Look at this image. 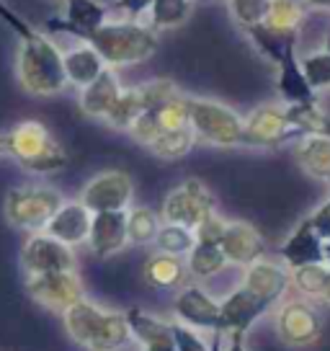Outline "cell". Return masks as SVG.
Instances as JSON below:
<instances>
[{"label": "cell", "instance_id": "cell-18", "mask_svg": "<svg viewBox=\"0 0 330 351\" xmlns=\"http://www.w3.org/2000/svg\"><path fill=\"white\" fill-rule=\"evenodd\" d=\"M279 256L286 269H297L305 263H325V241L315 232L309 217H305L289 232V238L279 248Z\"/></svg>", "mask_w": 330, "mask_h": 351}, {"label": "cell", "instance_id": "cell-12", "mask_svg": "<svg viewBox=\"0 0 330 351\" xmlns=\"http://www.w3.org/2000/svg\"><path fill=\"white\" fill-rule=\"evenodd\" d=\"M276 333L289 346H312L322 336L318 310L302 300H289L276 313Z\"/></svg>", "mask_w": 330, "mask_h": 351}, {"label": "cell", "instance_id": "cell-2", "mask_svg": "<svg viewBox=\"0 0 330 351\" xmlns=\"http://www.w3.org/2000/svg\"><path fill=\"white\" fill-rule=\"evenodd\" d=\"M88 42L99 49L106 67H114V70L147 62L160 47L155 29L140 21H127V19L106 21L101 29L93 32Z\"/></svg>", "mask_w": 330, "mask_h": 351}, {"label": "cell", "instance_id": "cell-22", "mask_svg": "<svg viewBox=\"0 0 330 351\" xmlns=\"http://www.w3.org/2000/svg\"><path fill=\"white\" fill-rule=\"evenodd\" d=\"M62 65H65L67 83L75 88H86L106 70L103 57L90 42H77L75 47L62 52Z\"/></svg>", "mask_w": 330, "mask_h": 351}, {"label": "cell", "instance_id": "cell-5", "mask_svg": "<svg viewBox=\"0 0 330 351\" xmlns=\"http://www.w3.org/2000/svg\"><path fill=\"white\" fill-rule=\"evenodd\" d=\"M62 202H65L62 194L52 186H13L5 194L3 212L13 228L39 232L45 230Z\"/></svg>", "mask_w": 330, "mask_h": 351}, {"label": "cell", "instance_id": "cell-4", "mask_svg": "<svg viewBox=\"0 0 330 351\" xmlns=\"http://www.w3.org/2000/svg\"><path fill=\"white\" fill-rule=\"evenodd\" d=\"M188 127L196 140L214 147H240L242 117L227 104L204 96H188Z\"/></svg>", "mask_w": 330, "mask_h": 351}, {"label": "cell", "instance_id": "cell-9", "mask_svg": "<svg viewBox=\"0 0 330 351\" xmlns=\"http://www.w3.org/2000/svg\"><path fill=\"white\" fill-rule=\"evenodd\" d=\"M134 199V181L124 171H101L80 191V202L90 212H114L129 209Z\"/></svg>", "mask_w": 330, "mask_h": 351}, {"label": "cell", "instance_id": "cell-39", "mask_svg": "<svg viewBox=\"0 0 330 351\" xmlns=\"http://www.w3.org/2000/svg\"><path fill=\"white\" fill-rule=\"evenodd\" d=\"M137 90H140V101H142L144 111L157 109L160 104H165L168 99H173V96L181 93V88H178L173 80H168V77L147 80V83H142V86H137Z\"/></svg>", "mask_w": 330, "mask_h": 351}, {"label": "cell", "instance_id": "cell-48", "mask_svg": "<svg viewBox=\"0 0 330 351\" xmlns=\"http://www.w3.org/2000/svg\"><path fill=\"white\" fill-rule=\"evenodd\" d=\"M307 8H320V11H330V0H305Z\"/></svg>", "mask_w": 330, "mask_h": 351}, {"label": "cell", "instance_id": "cell-54", "mask_svg": "<svg viewBox=\"0 0 330 351\" xmlns=\"http://www.w3.org/2000/svg\"><path fill=\"white\" fill-rule=\"evenodd\" d=\"M297 3H305V0H297Z\"/></svg>", "mask_w": 330, "mask_h": 351}, {"label": "cell", "instance_id": "cell-52", "mask_svg": "<svg viewBox=\"0 0 330 351\" xmlns=\"http://www.w3.org/2000/svg\"><path fill=\"white\" fill-rule=\"evenodd\" d=\"M325 263L330 266V241H325Z\"/></svg>", "mask_w": 330, "mask_h": 351}, {"label": "cell", "instance_id": "cell-7", "mask_svg": "<svg viewBox=\"0 0 330 351\" xmlns=\"http://www.w3.org/2000/svg\"><path fill=\"white\" fill-rule=\"evenodd\" d=\"M289 140H299V132L286 121L284 104L258 106L242 119V145L248 147H279Z\"/></svg>", "mask_w": 330, "mask_h": 351}, {"label": "cell", "instance_id": "cell-26", "mask_svg": "<svg viewBox=\"0 0 330 351\" xmlns=\"http://www.w3.org/2000/svg\"><path fill=\"white\" fill-rule=\"evenodd\" d=\"M127 320H129L132 341H137L142 349L157 346V343H170V341H173V323L157 318V315L147 313L142 307H129V310H127Z\"/></svg>", "mask_w": 330, "mask_h": 351}, {"label": "cell", "instance_id": "cell-16", "mask_svg": "<svg viewBox=\"0 0 330 351\" xmlns=\"http://www.w3.org/2000/svg\"><path fill=\"white\" fill-rule=\"evenodd\" d=\"M292 285V271L276 261H268V258H258V261L248 263L245 266V276H242V287L251 289L255 297H261L264 302L274 307L284 292Z\"/></svg>", "mask_w": 330, "mask_h": 351}, {"label": "cell", "instance_id": "cell-47", "mask_svg": "<svg viewBox=\"0 0 330 351\" xmlns=\"http://www.w3.org/2000/svg\"><path fill=\"white\" fill-rule=\"evenodd\" d=\"M225 351H248L245 349V333H230V343Z\"/></svg>", "mask_w": 330, "mask_h": 351}, {"label": "cell", "instance_id": "cell-50", "mask_svg": "<svg viewBox=\"0 0 330 351\" xmlns=\"http://www.w3.org/2000/svg\"><path fill=\"white\" fill-rule=\"evenodd\" d=\"M320 300H322V302H325V305L330 307V269H328V279H325V289H322Z\"/></svg>", "mask_w": 330, "mask_h": 351}, {"label": "cell", "instance_id": "cell-51", "mask_svg": "<svg viewBox=\"0 0 330 351\" xmlns=\"http://www.w3.org/2000/svg\"><path fill=\"white\" fill-rule=\"evenodd\" d=\"M0 155H8V145H5V134H0Z\"/></svg>", "mask_w": 330, "mask_h": 351}, {"label": "cell", "instance_id": "cell-25", "mask_svg": "<svg viewBox=\"0 0 330 351\" xmlns=\"http://www.w3.org/2000/svg\"><path fill=\"white\" fill-rule=\"evenodd\" d=\"M186 261L181 256H170L163 251L150 256L144 263V282L155 289H178L186 282Z\"/></svg>", "mask_w": 330, "mask_h": 351}, {"label": "cell", "instance_id": "cell-35", "mask_svg": "<svg viewBox=\"0 0 330 351\" xmlns=\"http://www.w3.org/2000/svg\"><path fill=\"white\" fill-rule=\"evenodd\" d=\"M194 243H196V232L186 225H176V222H163L157 235H155V248L157 251L181 256V258H186L188 251L194 248Z\"/></svg>", "mask_w": 330, "mask_h": 351}, {"label": "cell", "instance_id": "cell-29", "mask_svg": "<svg viewBox=\"0 0 330 351\" xmlns=\"http://www.w3.org/2000/svg\"><path fill=\"white\" fill-rule=\"evenodd\" d=\"M286 121L292 124V130L299 132V137L307 134H330V117L320 109L318 101L307 104H284Z\"/></svg>", "mask_w": 330, "mask_h": 351}, {"label": "cell", "instance_id": "cell-46", "mask_svg": "<svg viewBox=\"0 0 330 351\" xmlns=\"http://www.w3.org/2000/svg\"><path fill=\"white\" fill-rule=\"evenodd\" d=\"M309 222L322 241H330V199H325L312 215H309Z\"/></svg>", "mask_w": 330, "mask_h": 351}, {"label": "cell", "instance_id": "cell-21", "mask_svg": "<svg viewBox=\"0 0 330 351\" xmlns=\"http://www.w3.org/2000/svg\"><path fill=\"white\" fill-rule=\"evenodd\" d=\"M121 80L116 77L114 67H106L93 83H88L86 88H80V111L88 117V119L103 121L106 114L111 111L114 101L119 99L121 93Z\"/></svg>", "mask_w": 330, "mask_h": 351}, {"label": "cell", "instance_id": "cell-34", "mask_svg": "<svg viewBox=\"0 0 330 351\" xmlns=\"http://www.w3.org/2000/svg\"><path fill=\"white\" fill-rule=\"evenodd\" d=\"M305 8L307 5L297 3V0H271V8H268V16H266L264 23H268L276 32L297 36L302 19H305Z\"/></svg>", "mask_w": 330, "mask_h": 351}, {"label": "cell", "instance_id": "cell-10", "mask_svg": "<svg viewBox=\"0 0 330 351\" xmlns=\"http://www.w3.org/2000/svg\"><path fill=\"white\" fill-rule=\"evenodd\" d=\"M21 266L26 274H49V271H75V253L70 245L52 238L49 232H31L21 248Z\"/></svg>", "mask_w": 330, "mask_h": 351}, {"label": "cell", "instance_id": "cell-27", "mask_svg": "<svg viewBox=\"0 0 330 351\" xmlns=\"http://www.w3.org/2000/svg\"><path fill=\"white\" fill-rule=\"evenodd\" d=\"M101 315H103V307L93 305L90 300H77L75 305H70L62 313V323H65V330L67 336L75 341L77 346H83L86 349V343L90 341L93 336V330L99 326Z\"/></svg>", "mask_w": 330, "mask_h": 351}, {"label": "cell", "instance_id": "cell-6", "mask_svg": "<svg viewBox=\"0 0 330 351\" xmlns=\"http://www.w3.org/2000/svg\"><path fill=\"white\" fill-rule=\"evenodd\" d=\"M212 212H217V209H214V197H212L210 189L204 186L199 178H186L173 191H168L163 209H160V219L186 225L191 230H196Z\"/></svg>", "mask_w": 330, "mask_h": 351}, {"label": "cell", "instance_id": "cell-14", "mask_svg": "<svg viewBox=\"0 0 330 351\" xmlns=\"http://www.w3.org/2000/svg\"><path fill=\"white\" fill-rule=\"evenodd\" d=\"M271 310L268 302L255 297L251 289L238 287L220 302V330L217 333H248L258 318Z\"/></svg>", "mask_w": 330, "mask_h": 351}, {"label": "cell", "instance_id": "cell-24", "mask_svg": "<svg viewBox=\"0 0 330 351\" xmlns=\"http://www.w3.org/2000/svg\"><path fill=\"white\" fill-rule=\"evenodd\" d=\"M299 168L309 176L330 184V134H307L299 137L294 147Z\"/></svg>", "mask_w": 330, "mask_h": 351}, {"label": "cell", "instance_id": "cell-17", "mask_svg": "<svg viewBox=\"0 0 330 351\" xmlns=\"http://www.w3.org/2000/svg\"><path fill=\"white\" fill-rule=\"evenodd\" d=\"M90 219H93V212L80 199L77 202H62L60 209L52 215V219L47 222L45 232H49L52 238L62 241L70 248H75V245H83L88 241Z\"/></svg>", "mask_w": 330, "mask_h": 351}, {"label": "cell", "instance_id": "cell-20", "mask_svg": "<svg viewBox=\"0 0 330 351\" xmlns=\"http://www.w3.org/2000/svg\"><path fill=\"white\" fill-rule=\"evenodd\" d=\"M279 77H276V90L281 104H307V101H318V90L309 86L305 73H302V62L297 57V44H292L284 52L281 62H279Z\"/></svg>", "mask_w": 330, "mask_h": 351}, {"label": "cell", "instance_id": "cell-33", "mask_svg": "<svg viewBox=\"0 0 330 351\" xmlns=\"http://www.w3.org/2000/svg\"><path fill=\"white\" fill-rule=\"evenodd\" d=\"M196 134L191 127H183V130H173V132H163L157 140L153 143L150 153L160 160H181L191 153V147L196 145Z\"/></svg>", "mask_w": 330, "mask_h": 351}, {"label": "cell", "instance_id": "cell-43", "mask_svg": "<svg viewBox=\"0 0 330 351\" xmlns=\"http://www.w3.org/2000/svg\"><path fill=\"white\" fill-rule=\"evenodd\" d=\"M173 339H176L178 351H212L207 346V341L201 339L199 330L188 328V326L178 323V320H173Z\"/></svg>", "mask_w": 330, "mask_h": 351}, {"label": "cell", "instance_id": "cell-53", "mask_svg": "<svg viewBox=\"0 0 330 351\" xmlns=\"http://www.w3.org/2000/svg\"><path fill=\"white\" fill-rule=\"evenodd\" d=\"M325 49H330V29H328V39H325Z\"/></svg>", "mask_w": 330, "mask_h": 351}, {"label": "cell", "instance_id": "cell-36", "mask_svg": "<svg viewBox=\"0 0 330 351\" xmlns=\"http://www.w3.org/2000/svg\"><path fill=\"white\" fill-rule=\"evenodd\" d=\"M142 101H140V90H137V86L132 88H121L119 99L114 101V106H111V111L106 114V124H109L111 130H121L127 132L129 127H132V121L142 114Z\"/></svg>", "mask_w": 330, "mask_h": 351}, {"label": "cell", "instance_id": "cell-45", "mask_svg": "<svg viewBox=\"0 0 330 351\" xmlns=\"http://www.w3.org/2000/svg\"><path fill=\"white\" fill-rule=\"evenodd\" d=\"M150 5H153V0H114V8L127 21H140L144 13H150Z\"/></svg>", "mask_w": 330, "mask_h": 351}, {"label": "cell", "instance_id": "cell-49", "mask_svg": "<svg viewBox=\"0 0 330 351\" xmlns=\"http://www.w3.org/2000/svg\"><path fill=\"white\" fill-rule=\"evenodd\" d=\"M142 351H178L176 349V339L170 341V343H157V346H147V349Z\"/></svg>", "mask_w": 330, "mask_h": 351}, {"label": "cell", "instance_id": "cell-1", "mask_svg": "<svg viewBox=\"0 0 330 351\" xmlns=\"http://www.w3.org/2000/svg\"><path fill=\"white\" fill-rule=\"evenodd\" d=\"M0 21L8 23L21 39L18 57H16V77L23 90L39 99L62 93L70 83H67L60 47L49 36L34 32L29 23H23L3 0H0Z\"/></svg>", "mask_w": 330, "mask_h": 351}, {"label": "cell", "instance_id": "cell-41", "mask_svg": "<svg viewBox=\"0 0 330 351\" xmlns=\"http://www.w3.org/2000/svg\"><path fill=\"white\" fill-rule=\"evenodd\" d=\"M268 8H271V0H230L232 19L240 23L242 29L264 23Z\"/></svg>", "mask_w": 330, "mask_h": 351}, {"label": "cell", "instance_id": "cell-42", "mask_svg": "<svg viewBox=\"0 0 330 351\" xmlns=\"http://www.w3.org/2000/svg\"><path fill=\"white\" fill-rule=\"evenodd\" d=\"M129 134H132L134 143H140L142 147H153V143L163 134V130H160V124H157V119H155L153 111H142L137 119L132 121V127H129Z\"/></svg>", "mask_w": 330, "mask_h": 351}, {"label": "cell", "instance_id": "cell-44", "mask_svg": "<svg viewBox=\"0 0 330 351\" xmlns=\"http://www.w3.org/2000/svg\"><path fill=\"white\" fill-rule=\"evenodd\" d=\"M225 228H227V219H222L217 212H212L210 217L204 219V222H201V225H199L194 232H196V241H214V243H220Z\"/></svg>", "mask_w": 330, "mask_h": 351}, {"label": "cell", "instance_id": "cell-38", "mask_svg": "<svg viewBox=\"0 0 330 351\" xmlns=\"http://www.w3.org/2000/svg\"><path fill=\"white\" fill-rule=\"evenodd\" d=\"M153 114L163 132L183 130V127H188V96L178 93V96L168 99L165 104H160L157 109H153Z\"/></svg>", "mask_w": 330, "mask_h": 351}, {"label": "cell", "instance_id": "cell-15", "mask_svg": "<svg viewBox=\"0 0 330 351\" xmlns=\"http://www.w3.org/2000/svg\"><path fill=\"white\" fill-rule=\"evenodd\" d=\"M86 245L99 258H111V256L124 251L129 245V241H127V209L93 212Z\"/></svg>", "mask_w": 330, "mask_h": 351}, {"label": "cell", "instance_id": "cell-30", "mask_svg": "<svg viewBox=\"0 0 330 351\" xmlns=\"http://www.w3.org/2000/svg\"><path fill=\"white\" fill-rule=\"evenodd\" d=\"M245 34H248V39H251V44H253L255 49H258L268 62H274V65L281 62V57H284V52L292 47V44H297V36H289V34L276 32V29H271L268 23L248 26Z\"/></svg>", "mask_w": 330, "mask_h": 351}, {"label": "cell", "instance_id": "cell-23", "mask_svg": "<svg viewBox=\"0 0 330 351\" xmlns=\"http://www.w3.org/2000/svg\"><path fill=\"white\" fill-rule=\"evenodd\" d=\"M132 341L127 313L103 310L99 326L93 330L90 341L86 343V351H124Z\"/></svg>", "mask_w": 330, "mask_h": 351}, {"label": "cell", "instance_id": "cell-11", "mask_svg": "<svg viewBox=\"0 0 330 351\" xmlns=\"http://www.w3.org/2000/svg\"><path fill=\"white\" fill-rule=\"evenodd\" d=\"M109 21V5L101 0H65V16L47 19L45 29L52 34H70L88 42L93 32Z\"/></svg>", "mask_w": 330, "mask_h": 351}, {"label": "cell", "instance_id": "cell-13", "mask_svg": "<svg viewBox=\"0 0 330 351\" xmlns=\"http://www.w3.org/2000/svg\"><path fill=\"white\" fill-rule=\"evenodd\" d=\"M173 315L178 323L194 330H214V333L220 330V302L196 285L178 287Z\"/></svg>", "mask_w": 330, "mask_h": 351}, {"label": "cell", "instance_id": "cell-28", "mask_svg": "<svg viewBox=\"0 0 330 351\" xmlns=\"http://www.w3.org/2000/svg\"><path fill=\"white\" fill-rule=\"evenodd\" d=\"M227 263L230 261H227V256L222 251V245L214 241H196L194 248L186 256L188 274L196 276V279H212V276H217Z\"/></svg>", "mask_w": 330, "mask_h": 351}, {"label": "cell", "instance_id": "cell-40", "mask_svg": "<svg viewBox=\"0 0 330 351\" xmlns=\"http://www.w3.org/2000/svg\"><path fill=\"white\" fill-rule=\"evenodd\" d=\"M302 62V73L307 77V83L315 90H325L330 88V49H322V52H312L307 55Z\"/></svg>", "mask_w": 330, "mask_h": 351}, {"label": "cell", "instance_id": "cell-8", "mask_svg": "<svg viewBox=\"0 0 330 351\" xmlns=\"http://www.w3.org/2000/svg\"><path fill=\"white\" fill-rule=\"evenodd\" d=\"M26 292L34 302L65 313L70 305L83 300V282L77 271H49V274H26Z\"/></svg>", "mask_w": 330, "mask_h": 351}, {"label": "cell", "instance_id": "cell-3", "mask_svg": "<svg viewBox=\"0 0 330 351\" xmlns=\"http://www.w3.org/2000/svg\"><path fill=\"white\" fill-rule=\"evenodd\" d=\"M5 145H8V155L29 173L49 176L67 165L65 147L36 119L18 121L11 132H5Z\"/></svg>", "mask_w": 330, "mask_h": 351}, {"label": "cell", "instance_id": "cell-37", "mask_svg": "<svg viewBox=\"0 0 330 351\" xmlns=\"http://www.w3.org/2000/svg\"><path fill=\"white\" fill-rule=\"evenodd\" d=\"M328 263H305L292 271V285L297 287L305 297H320L325 289V279H328Z\"/></svg>", "mask_w": 330, "mask_h": 351}, {"label": "cell", "instance_id": "cell-19", "mask_svg": "<svg viewBox=\"0 0 330 351\" xmlns=\"http://www.w3.org/2000/svg\"><path fill=\"white\" fill-rule=\"evenodd\" d=\"M220 245L227 256V261L235 266H248L266 253L264 235L255 230L251 222H240V219L227 222V228L220 238Z\"/></svg>", "mask_w": 330, "mask_h": 351}, {"label": "cell", "instance_id": "cell-31", "mask_svg": "<svg viewBox=\"0 0 330 351\" xmlns=\"http://www.w3.org/2000/svg\"><path fill=\"white\" fill-rule=\"evenodd\" d=\"M194 8V0H153L150 5V29L155 32H168V29H178L188 21Z\"/></svg>", "mask_w": 330, "mask_h": 351}, {"label": "cell", "instance_id": "cell-32", "mask_svg": "<svg viewBox=\"0 0 330 351\" xmlns=\"http://www.w3.org/2000/svg\"><path fill=\"white\" fill-rule=\"evenodd\" d=\"M163 219L150 207H129L127 209V241L129 245H150L160 230Z\"/></svg>", "mask_w": 330, "mask_h": 351}]
</instances>
